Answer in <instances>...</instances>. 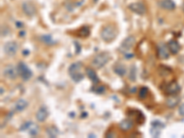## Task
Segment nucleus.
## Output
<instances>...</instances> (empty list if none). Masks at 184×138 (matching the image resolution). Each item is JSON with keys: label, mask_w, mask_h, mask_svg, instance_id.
Instances as JSON below:
<instances>
[{"label": "nucleus", "mask_w": 184, "mask_h": 138, "mask_svg": "<svg viewBox=\"0 0 184 138\" xmlns=\"http://www.w3.org/2000/svg\"><path fill=\"white\" fill-rule=\"evenodd\" d=\"M81 67H82V64L80 62H76V63H73L68 68V74L71 77L72 80L76 83L82 81L84 78V75L80 71Z\"/></svg>", "instance_id": "f257e3e1"}, {"label": "nucleus", "mask_w": 184, "mask_h": 138, "mask_svg": "<svg viewBox=\"0 0 184 138\" xmlns=\"http://www.w3.org/2000/svg\"><path fill=\"white\" fill-rule=\"evenodd\" d=\"M117 30L114 26H105L100 31L101 39L105 42H111L117 37Z\"/></svg>", "instance_id": "f03ea898"}, {"label": "nucleus", "mask_w": 184, "mask_h": 138, "mask_svg": "<svg viewBox=\"0 0 184 138\" xmlns=\"http://www.w3.org/2000/svg\"><path fill=\"white\" fill-rule=\"evenodd\" d=\"M111 59V56H110V53H107V52H102V53H100L98 55H96L94 57V59L92 60V66L95 67V68H102L105 64H106Z\"/></svg>", "instance_id": "7ed1b4c3"}, {"label": "nucleus", "mask_w": 184, "mask_h": 138, "mask_svg": "<svg viewBox=\"0 0 184 138\" xmlns=\"http://www.w3.org/2000/svg\"><path fill=\"white\" fill-rule=\"evenodd\" d=\"M17 73H19V75L21 77V78L24 81H28L32 77L31 70L27 66V64H26L24 62H20L19 64H17Z\"/></svg>", "instance_id": "20e7f679"}, {"label": "nucleus", "mask_w": 184, "mask_h": 138, "mask_svg": "<svg viewBox=\"0 0 184 138\" xmlns=\"http://www.w3.org/2000/svg\"><path fill=\"white\" fill-rule=\"evenodd\" d=\"M135 43V38L134 36L130 35V36L126 37V38L121 42V43L120 45V51L124 53H126L128 51H130L133 48Z\"/></svg>", "instance_id": "39448f33"}, {"label": "nucleus", "mask_w": 184, "mask_h": 138, "mask_svg": "<svg viewBox=\"0 0 184 138\" xmlns=\"http://www.w3.org/2000/svg\"><path fill=\"white\" fill-rule=\"evenodd\" d=\"M17 49H19V45L14 41L12 42H7L4 45V52L8 56H13L16 54Z\"/></svg>", "instance_id": "423d86ee"}, {"label": "nucleus", "mask_w": 184, "mask_h": 138, "mask_svg": "<svg viewBox=\"0 0 184 138\" xmlns=\"http://www.w3.org/2000/svg\"><path fill=\"white\" fill-rule=\"evenodd\" d=\"M17 74H19L17 73V69H16V67L12 66V64H7L3 70V75L7 79H12V80L16 79Z\"/></svg>", "instance_id": "0eeeda50"}, {"label": "nucleus", "mask_w": 184, "mask_h": 138, "mask_svg": "<svg viewBox=\"0 0 184 138\" xmlns=\"http://www.w3.org/2000/svg\"><path fill=\"white\" fill-rule=\"evenodd\" d=\"M129 9L131 11H133L134 13L137 14V15H145L146 12V8L145 7V5L141 2H136V3H132L129 5Z\"/></svg>", "instance_id": "6e6552de"}, {"label": "nucleus", "mask_w": 184, "mask_h": 138, "mask_svg": "<svg viewBox=\"0 0 184 138\" xmlns=\"http://www.w3.org/2000/svg\"><path fill=\"white\" fill-rule=\"evenodd\" d=\"M22 10L28 17H33L35 14H36V8H35L34 5L32 3H31L29 1L24 2L22 4Z\"/></svg>", "instance_id": "1a4fd4ad"}, {"label": "nucleus", "mask_w": 184, "mask_h": 138, "mask_svg": "<svg viewBox=\"0 0 184 138\" xmlns=\"http://www.w3.org/2000/svg\"><path fill=\"white\" fill-rule=\"evenodd\" d=\"M180 87L178 84V82L171 81L170 83H169V84L167 85V87H166L165 91H166V93L169 94V95H175L180 91Z\"/></svg>", "instance_id": "9d476101"}, {"label": "nucleus", "mask_w": 184, "mask_h": 138, "mask_svg": "<svg viewBox=\"0 0 184 138\" xmlns=\"http://www.w3.org/2000/svg\"><path fill=\"white\" fill-rule=\"evenodd\" d=\"M169 50L168 48V45L166 46L164 43H159L157 45V54H159V57L160 59H168L169 56Z\"/></svg>", "instance_id": "9b49d317"}, {"label": "nucleus", "mask_w": 184, "mask_h": 138, "mask_svg": "<svg viewBox=\"0 0 184 138\" xmlns=\"http://www.w3.org/2000/svg\"><path fill=\"white\" fill-rule=\"evenodd\" d=\"M49 116V112H48V110L45 106H41L38 112H36V119L38 122H44L45 120L48 118Z\"/></svg>", "instance_id": "f8f14e48"}, {"label": "nucleus", "mask_w": 184, "mask_h": 138, "mask_svg": "<svg viewBox=\"0 0 184 138\" xmlns=\"http://www.w3.org/2000/svg\"><path fill=\"white\" fill-rule=\"evenodd\" d=\"M133 126H134V123L132 120H130V119L122 120V121L119 123V127L121 128V130L124 132H127V131L131 130V129L133 128Z\"/></svg>", "instance_id": "ddd939ff"}, {"label": "nucleus", "mask_w": 184, "mask_h": 138, "mask_svg": "<svg viewBox=\"0 0 184 138\" xmlns=\"http://www.w3.org/2000/svg\"><path fill=\"white\" fill-rule=\"evenodd\" d=\"M168 48L169 50L170 51L171 53L173 54H176L180 52V46L179 44V42L175 40H170L169 42H168Z\"/></svg>", "instance_id": "4468645a"}, {"label": "nucleus", "mask_w": 184, "mask_h": 138, "mask_svg": "<svg viewBox=\"0 0 184 138\" xmlns=\"http://www.w3.org/2000/svg\"><path fill=\"white\" fill-rule=\"evenodd\" d=\"M179 102H180V98L174 95H171L169 98L167 99V100H166V104H167V106L170 109L176 107L179 104Z\"/></svg>", "instance_id": "2eb2a0df"}, {"label": "nucleus", "mask_w": 184, "mask_h": 138, "mask_svg": "<svg viewBox=\"0 0 184 138\" xmlns=\"http://www.w3.org/2000/svg\"><path fill=\"white\" fill-rule=\"evenodd\" d=\"M28 101L25 100L23 99H20L19 100H17V102L15 103V110L17 112H23V110L28 107Z\"/></svg>", "instance_id": "dca6fc26"}, {"label": "nucleus", "mask_w": 184, "mask_h": 138, "mask_svg": "<svg viewBox=\"0 0 184 138\" xmlns=\"http://www.w3.org/2000/svg\"><path fill=\"white\" fill-rule=\"evenodd\" d=\"M86 74L87 76L89 77V78L94 83V84H97V83L99 82V77H98V75L96 74V72L90 68V67H87L86 68Z\"/></svg>", "instance_id": "f3484780"}, {"label": "nucleus", "mask_w": 184, "mask_h": 138, "mask_svg": "<svg viewBox=\"0 0 184 138\" xmlns=\"http://www.w3.org/2000/svg\"><path fill=\"white\" fill-rule=\"evenodd\" d=\"M159 6L166 10H173L176 7L172 0H161L159 2Z\"/></svg>", "instance_id": "a211bd4d"}, {"label": "nucleus", "mask_w": 184, "mask_h": 138, "mask_svg": "<svg viewBox=\"0 0 184 138\" xmlns=\"http://www.w3.org/2000/svg\"><path fill=\"white\" fill-rule=\"evenodd\" d=\"M113 71H114L118 76L120 77H124L126 74V68L124 64H116L114 66H113Z\"/></svg>", "instance_id": "6ab92c4d"}, {"label": "nucleus", "mask_w": 184, "mask_h": 138, "mask_svg": "<svg viewBox=\"0 0 184 138\" xmlns=\"http://www.w3.org/2000/svg\"><path fill=\"white\" fill-rule=\"evenodd\" d=\"M41 41L47 45H54L56 43V42L52 39V37L50 34H45V35L41 36Z\"/></svg>", "instance_id": "aec40b11"}, {"label": "nucleus", "mask_w": 184, "mask_h": 138, "mask_svg": "<svg viewBox=\"0 0 184 138\" xmlns=\"http://www.w3.org/2000/svg\"><path fill=\"white\" fill-rule=\"evenodd\" d=\"M46 134L51 138H55V137H57V135L59 134V131L55 126H51L46 129Z\"/></svg>", "instance_id": "412c9836"}, {"label": "nucleus", "mask_w": 184, "mask_h": 138, "mask_svg": "<svg viewBox=\"0 0 184 138\" xmlns=\"http://www.w3.org/2000/svg\"><path fill=\"white\" fill-rule=\"evenodd\" d=\"M129 79L132 82H135L136 80V66L134 64L131 66L129 71Z\"/></svg>", "instance_id": "4be33fe9"}, {"label": "nucleus", "mask_w": 184, "mask_h": 138, "mask_svg": "<svg viewBox=\"0 0 184 138\" xmlns=\"http://www.w3.org/2000/svg\"><path fill=\"white\" fill-rule=\"evenodd\" d=\"M38 133H39V127H38V125L32 123L31 126L29 129V134H30V135H31V136H36L38 134Z\"/></svg>", "instance_id": "5701e85b"}, {"label": "nucleus", "mask_w": 184, "mask_h": 138, "mask_svg": "<svg viewBox=\"0 0 184 138\" xmlns=\"http://www.w3.org/2000/svg\"><path fill=\"white\" fill-rule=\"evenodd\" d=\"M148 93H149V90H148V88L146 87H143V88H140V90H139V98L141 99H144L146 98Z\"/></svg>", "instance_id": "b1692460"}, {"label": "nucleus", "mask_w": 184, "mask_h": 138, "mask_svg": "<svg viewBox=\"0 0 184 138\" xmlns=\"http://www.w3.org/2000/svg\"><path fill=\"white\" fill-rule=\"evenodd\" d=\"M160 132H161V128L151 126L150 134H151V135H152L153 137H159V136L160 135Z\"/></svg>", "instance_id": "393cba45"}, {"label": "nucleus", "mask_w": 184, "mask_h": 138, "mask_svg": "<svg viewBox=\"0 0 184 138\" xmlns=\"http://www.w3.org/2000/svg\"><path fill=\"white\" fill-rule=\"evenodd\" d=\"M105 87L104 86H102V85H100V86H96V87H94L93 88H91V90L93 91V92H95L96 94H102V93H104L105 92Z\"/></svg>", "instance_id": "a878e982"}, {"label": "nucleus", "mask_w": 184, "mask_h": 138, "mask_svg": "<svg viewBox=\"0 0 184 138\" xmlns=\"http://www.w3.org/2000/svg\"><path fill=\"white\" fill-rule=\"evenodd\" d=\"M31 124H32V122H26V123H24L20 126V131H21V132L29 131V129H30V127L31 126Z\"/></svg>", "instance_id": "bb28decb"}, {"label": "nucleus", "mask_w": 184, "mask_h": 138, "mask_svg": "<svg viewBox=\"0 0 184 138\" xmlns=\"http://www.w3.org/2000/svg\"><path fill=\"white\" fill-rule=\"evenodd\" d=\"M151 126H154V127H159V128H164L165 127V125L161 123V122H159V121H153L152 123H151Z\"/></svg>", "instance_id": "cd10ccee"}, {"label": "nucleus", "mask_w": 184, "mask_h": 138, "mask_svg": "<svg viewBox=\"0 0 184 138\" xmlns=\"http://www.w3.org/2000/svg\"><path fill=\"white\" fill-rule=\"evenodd\" d=\"M82 36H87L89 34V29L87 27H83L82 29H81V31H80V32H79Z\"/></svg>", "instance_id": "c85d7f7f"}, {"label": "nucleus", "mask_w": 184, "mask_h": 138, "mask_svg": "<svg viewBox=\"0 0 184 138\" xmlns=\"http://www.w3.org/2000/svg\"><path fill=\"white\" fill-rule=\"evenodd\" d=\"M75 45H76V53H80V51H81V47H80V45H79V43L78 42H75Z\"/></svg>", "instance_id": "c756f323"}, {"label": "nucleus", "mask_w": 184, "mask_h": 138, "mask_svg": "<svg viewBox=\"0 0 184 138\" xmlns=\"http://www.w3.org/2000/svg\"><path fill=\"white\" fill-rule=\"evenodd\" d=\"M179 112H180V115L184 116V103H183V104H181V105H180V107L179 108Z\"/></svg>", "instance_id": "7c9ffc66"}, {"label": "nucleus", "mask_w": 184, "mask_h": 138, "mask_svg": "<svg viewBox=\"0 0 184 138\" xmlns=\"http://www.w3.org/2000/svg\"><path fill=\"white\" fill-rule=\"evenodd\" d=\"M134 57V54L133 53H125V58L126 59H131Z\"/></svg>", "instance_id": "2f4dec72"}, {"label": "nucleus", "mask_w": 184, "mask_h": 138, "mask_svg": "<svg viewBox=\"0 0 184 138\" xmlns=\"http://www.w3.org/2000/svg\"><path fill=\"white\" fill-rule=\"evenodd\" d=\"M16 24H17V28H21V26H22V23H20V22H17Z\"/></svg>", "instance_id": "473e14b6"}, {"label": "nucleus", "mask_w": 184, "mask_h": 138, "mask_svg": "<svg viewBox=\"0 0 184 138\" xmlns=\"http://www.w3.org/2000/svg\"><path fill=\"white\" fill-rule=\"evenodd\" d=\"M87 112H85V113L83 112V113H82V116H81V117H82V118H84V117H87Z\"/></svg>", "instance_id": "72a5a7b5"}, {"label": "nucleus", "mask_w": 184, "mask_h": 138, "mask_svg": "<svg viewBox=\"0 0 184 138\" xmlns=\"http://www.w3.org/2000/svg\"><path fill=\"white\" fill-rule=\"evenodd\" d=\"M24 34H25V32H24V31H20V35L21 37H23V36H24Z\"/></svg>", "instance_id": "f704fd0d"}, {"label": "nucleus", "mask_w": 184, "mask_h": 138, "mask_svg": "<svg viewBox=\"0 0 184 138\" xmlns=\"http://www.w3.org/2000/svg\"><path fill=\"white\" fill-rule=\"evenodd\" d=\"M29 51H23V54H29Z\"/></svg>", "instance_id": "c9c22d12"}, {"label": "nucleus", "mask_w": 184, "mask_h": 138, "mask_svg": "<svg viewBox=\"0 0 184 138\" xmlns=\"http://www.w3.org/2000/svg\"><path fill=\"white\" fill-rule=\"evenodd\" d=\"M3 94V88H1V95Z\"/></svg>", "instance_id": "e433bc0d"}, {"label": "nucleus", "mask_w": 184, "mask_h": 138, "mask_svg": "<svg viewBox=\"0 0 184 138\" xmlns=\"http://www.w3.org/2000/svg\"><path fill=\"white\" fill-rule=\"evenodd\" d=\"M182 9H183V12H184V4H183V7H182Z\"/></svg>", "instance_id": "4c0bfd02"}]
</instances>
